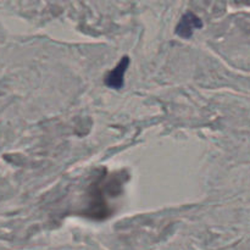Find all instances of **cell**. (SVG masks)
<instances>
[{
    "label": "cell",
    "instance_id": "7a4b0ae2",
    "mask_svg": "<svg viewBox=\"0 0 250 250\" xmlns=\"http://www.w3.org/2000/svg\"><path fill=\"white\" fill-rule=\"evenodd\" d=\"M203 26L202 21L197 15L188 12L181 19L180 23L176 27V33L182 38H189L193 34V32L197 28H200Z\"/></svg>",
    "mask_w": 250,
    "mask_h": 250
},
{
    "label": "cell",
    "instance_id": "6da1fadb",
    "mask_svg": "<svg viewBox=\"0 0 250 250\" xmlns=\"http://www.w3.org/2000/svg\"><path fill=\"white\" fill-rule=\"evenodd\" d=\"M128 56H124L119 62V65L114 70L110 71L109 75L105 77V84L107 87L112 88V89H120L124 85V76L126 73L127 67H128Z\"/></svg>",
    "mask_w": 250,
    "mask_h": 250
}]
</instances>
